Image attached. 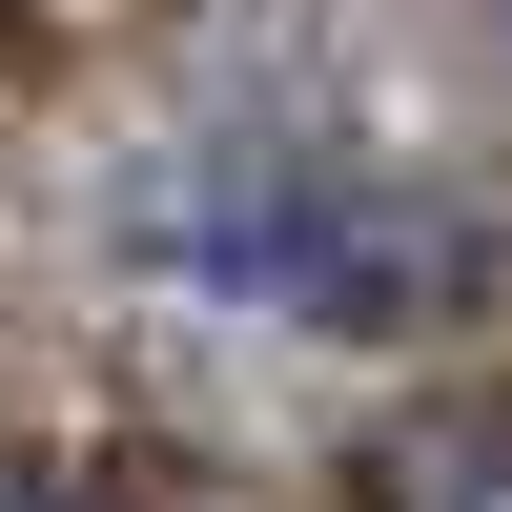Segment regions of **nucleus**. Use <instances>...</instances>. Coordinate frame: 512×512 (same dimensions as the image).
<instances>
[{
  "mask_svg": "<svg viewBox=\"0 0 512 512\" xmlns=\"http://www.w3.org/2000/svg\"><path fill=\"white\" fill-rule=\"evenodd\" d=\"M0 512H164L144 472H0Z\"/></svg>",
  "mask_w": 512,
  "mask_h": 512,
  "instance_id": "obj_3",
  "label": "nucleus"
},
{
  "mask_svg": "<svg viewBox=\"0 0 512 512\" xmlns=\"http://www.w3.org/2000/svg\"><path fill=\"white\" fill-rule=\"evenodd\" d=\"M369 512H512V410H410L369 451Z\"/></svg>",
  "mask_w": 512,
  "mask_h": 512,
  "instance_id": "obj_2",
  "label": "nucleus"
},
{
  "mask_svg": "<svg viewBox=\"0 0 512 512\" xmlns=\"http://www.w3.org/2000/svg\"><path fill=\"white\" fill-rule=\"evenodd\" d=\"M144 267L205 287V308H267V328H431L472 308L492 226L451 185H410L390 144H349V123H185V144L144 164Z\"/></svg>",
  "mask_w": 512,
  "mask_h": 512,
  "instance_id": "obj_1",
  "label": "nucleus"
}]
</instances>
